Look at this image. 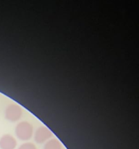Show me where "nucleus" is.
I'll return each instance as SVG.
<instances>
[{
    "label": "nucleus",
    "instance_id": "2",
    "mask_svg": "<svg viewBox=\"0 0 139 149\" xmlns=\"http://www.w3.org/2000/svg\"><path fill=\"white\" fill-rule=\"evenodd\" d=\"M23 113V108L16 103L9 104L4 111V116L6 119L10 122H16L20 120Z\"/></svg>",
    "mask_w": 139,
    "mask_h": 149
},
{
    "label": "nucleus",
    "instance_id": "3",
    "mask_svg": "<svg viewBox=\"0 0 139 149\" xmlns=\"http://www.w3.org/2000/svg\"><path fill=\"white\" fill-rule=\"evenodd\" d=\"M53 136L52 131L45 126L39 127L34 133V140L37 143H45L46 141L50 140Z\"/></svg>",
    "mask_w": 139,
    "mask_h": 149
},
{
    "label": "nucleus",
    "instance_id": "4",
    "mask_svg": "<svg viewBox=\"0 0 139 149\" xmlns=\"http://www.w3.org/2000/svg\"><path fill=\"white\" fill-rule=\"evenodd\" d=\"M17 146V140L10 134H4L0 138L1 149H15Z\"/></svg>",
    "mask_w": 139,
    "mask_h": 149
},
{
    "label": "nucleus",
    "instance_id": "1",
    "mask_svg": "<svg viewBox=\"0 0 139 149\" xmlns=\"http://www.w3.org/2000/svg\"><path fill=\"white\" fill-rule=\"evenodd\" d=\"M14 133L17 138L20 141H28L33 137L34 130L31 124L27 121H23L16 125Z\"/></svg>",
    "mask_w": 139,
    "mask_h": 149
},
{
    "label": "nucleus",
    "instance_id": "6",
    "mask_svg": "<svg viewBox=\"0 0 139 149\" xmlns=\"http://www.w3.org/2000/svg\"><path fill=\"white\" fill-rule=\"evenodd\" d=\"M17 149H37V148L33 143L25 142L21 144Z\"/></svg>",
    "mask_w": 139,
    "mask_h": 149
},
{
    "label": "nucleus",
    "instance_id": "5",
    "mask_svg": "<svg viewBox=\"0 0 139 149\" xmlns=\"http://www.w3.org/2000/svg\"><path fill=\"white\" fill-rule=\"evenodd\" d=\"M43 149H62V145L59 140L56 138H51L45 143Z\"/></svg>",
    "mask_w": 139,
    "mask_h": 149
}]
</instances>
